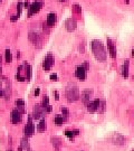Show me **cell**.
Masks as SVG:
<instances>
[{"label":"cell","instance_id":"cell-42","mask_svg":"<svg viewBox=\"0 0 134 151\" xmlns=\"http://www.w3.org/2000/svg\"><path fill=\"white\" fill-rule=\"evenodd\" d=\"M132 57H134V49H132Z\"/></svg>","mask_w":134,"mask_h":151},{"label":"cell","instance_id":"cell-3","mask_svg":"<svg viewBox=\"0 0 134 151\" xmlns=\"http://www.w3.org/2000/svg\"><path fill=\"white\" fill-rule=\"evenodd\" d=\"M35 130H36V127H35L34 119H32V114H30V115H28L27 123H26V125H25V129H24L25 137H26V138H32V135L35 134Z\"/></svg>","mask_w":134,"mask_h":151},{"label":"cell","instance_id":"cell-45","mask_svg":"<svg viewBox=\"0 0 134 151\" xmlns=\"http://www.w3.org/2000/svg\"><path fill=\"white\" fill-rule=\"evenodd\" d=\"M133 151H134V150H133Z\"/></svg>","mask_w":134,"mask_h":151},{"label":"cell","instance_id":"cell-24","mask_svg":"<svg viewBox=\"0 0 134 151\" xmlns=\"http://www.w3.org/2000/svg\"><path fill=\"white\" fill-rule=\"evenodd\" d=\"M64 134H65V137H67L70 141H74V139H75V135L73 133V130H65Z\"/></svg>","mask_w":134,"mask_h":151},{"label":"cell","instance_id":"cell-37","mask_svg":"<svg viewBox=\"0 0 134 151\" xmlns=\"http://www.w3.org/2000/svg\"><path fill=\"white\" fill-rule=\"evenodd\" d=\"M39 93H40V88L37 87V88L35 90V96H38V95H39Z\"/></svg>","mask_w":134,"mask_h":151},{"label":"cell","instance_id":"cell-44","mask_svg":"<svg viewBox=\"0 0 134 151\" xmlns=\"http://www.w3.org/2000/svg\"><path fill=\"white\" fill-rule=\"evenodd\" d=\"M8 151H11V150H8Z\"/></svg>","mask_w":134,"mask_h":151},{"label":"cell","instance_id":"cell-12","mask_svg":"<svg viewBox=\"0 0 134 151\" xmlns=\"http://www.w3.org/2000/svg\"><path fill=\"white\" fill-rule=\"evenodd\" d=\"M106 44H107V48H108L110 56L112 58H116V46H115V44L113 43V40L111 38H106Z\"/></svg>","mask_w":134,"mask_h":151},{"label":"cell","instance_id":"cell-6","mask_svg":"<svg viewBox=\"0 0 134 151\" xmlns=\"http://www.w3.org/2000/svg\"><path fill=\"white\" fill-rule=\"evenodd\" d=\"M54 64H55V58L52 53H48L46 55V57L44 58L43 62V68L45 72H49V70L53 68Z\"/></svg>","mask_w":134,"mask_h":151},{"label":"cell","instance_id":"cell-40","mask_svg":"<svg viewBox=\"0 0 134 151\" xmlns=\"http://www.w3.org/2000/svg\"><path fill=\"white\" fill-rule=\"evenodd\" d=\"M59 2H66V1H67V0H58Z\"/></svg>","mask_w":134,"mask_h":151},{"label":"cell","instance_id":"cell-9","mask_svg":"<svg viewBox=\"0 0 134 151\" xmlns=\"http://www.w3.org/2000/svg\"><path fill=\"white\" fill-rule=\"evenodd\" d=\"M125 137L122 135L121 133H114L111 137V142H112L114 146H123L125 143Z\"/></svg>","mask_w":134,"mask_h":151},{"label":"cell","instance_id":"cell-13","mask_svg":"<svg viewBox=\"0 0 134 151\" xmlns=\"http://www.w3.org/2000/svg\"><path fill=\"white\" fill-rule=\"evenodd\" d=\"M65 28L67 32H74L76 28H77V22H76L74 18H68L66 22H65Z\"/></svg>","mask_w":134,"mask_h":151},{"label":"cell","instance_id":"cell-15","mask_svg":"<svg viewBox=\"0 0 134 151\" xmlns=\"http://www.w3.org/2000/svg\"><path fill=\"white\" fill-rule=\"evenodd\" d=\"M11 95V83L10 81H8V78L5 81V87H4V97L6 100L10 99Z\"/></svg>","mask_w":134,"mask_h":151},{"label":"cell","instance_id":"cell-18","mask_svg":"<svg viewBox=\"0 0 134 151\" xmlns=\"http://www.w3.org/2000/svg\"><path fill=\"white\" fill-rule=\"evenodd\" d=\"M66 118H65L63 114H56L55 116H54V123L55 125H57V127H60V125H63L65 121H66Z\"/></svg>","mask_w":134,"mask_h":151},{"label":"cell","instance_id":"cell-28","mask_svg":"<svg viewBox=\"0 0 134 151\" xmlns=\"http://www.w3.org/2000/svg\"><path fill=\"white\" fill-rule=\"evenodd\" d=\"M42 105H43V108H45V106L49 105V97L47 96V95H45V96H44L43 102H42Z\"/></svg>","mask_w":134,"mask_h":151},{"label":"cell","instance_id":"cell-16","mask_svg":"<svg viewBox=\"0 0 134 151\" xmlns=\"http://www.w3.org/2000/svg\"><path fill=\"white\" fill-rule=\"evenodd\" d=\"M50 141H52V145H53V147H54V150L60 151L62 146H63V142L60 140V138H58V137H53V138L50 139Z\"/></svg>","mask_w":134,"mask_h":151},{"label":"cell","instance_id":"cell-34","mask_svg":"<svg viewBox=\"0 0 134 151\" xmlns=\"http://www.w3.org/2000/svg\"><path fill=\"white\" fill-rule=\"evenodd\" d=\"M54 95H55V100L59 101V93L57 91H54Z\"/></svg>","mask_w":134,"mask_h":151},{"label":"cell","instance_id":"cell-22","mask_svg":"<svg viewBox=\"0 0 134 151\" xmlns=\"http://www.w3.org/2000/svg\"><path fill=\"white\" fill-rule=\"evenodd\" d=\"M105 111H106V101H105V100H101V101H100L98 109H97V112L100 114H104Z\"/></svg>","mask_w":134,"mask_h":151},{"label":"cell","instance_id":"cell-25","mask_svg":"<svg viewBox=\"0 0 134 151\" xmlns=\"http://www.w3.org/2000/svg\"><path fill=\"white\" fill-rule=\"evenodd\" d=\"M60 111H62V114L64 115L66 119H68V116H70V110L66 108V106H62L60 108Z\"/></svg>","mask_w":134,"mask_h":151},{"label":"cell","instance_id":"cell-14","mask_svg":"<svg viewBox=\"0 0 134 151\" xmlns=\"http://www.w3.org/2000/svg\"><path fill=\"white\" fill-rule=\"evenodd\" d=\"M100 99H95V100H93L91 102L88 103L86 106H87V111L90 112V113H95L97 112V109H98V105H100Z\"/></svg>","mask_w":134,"mask_h":151},{"label":"cell","instance_id":"cell-2","mask_svg":"<svg viewBox=\"0 0 134 151\" xmlns=\"http://www.w3.org/2000/svg\"><path fill=\"white\" fill-rule=\"evenodd\" d=\"M65 96H66V100L70 103H74L80 100V88H78V86L76 85L75 83H70L66 86V88H65Z\"/></svg>","mask_w":134,"mask_h":151},{"label":"cell","instance_id":"cell-38","mask_svg":"<svg viewBox=\"0 0 134 151\" xmlns=\"http://www.w3.org/2000/svg\"><path fill=\"white\" fill-rule=\"evenodd\" d=\"M1 63H2V58H1V56H0V75H1V73H2V66H1Z\"/></svg>","mask_w":134,"mask_h":151},{"label":"cell","instance_id":"cell-23","mask_svg":"<svg viewBox=\"0 0 134 151\" xmlns=\"http://www.w3.org/2000/svg\"><path fill=\"white\" fill-rule=\"evenodd\" d=\"M5 57H6V63H11L12 62V54H11L10 49H6L5 52Z\"/></svg>","mask_w":134,"mask_h":151},{"label":"cell","instance_id":"cell-4","mask_svg":"<svg viewBox=\"0 0 134 151\" xmlns=\"http://www.w3.org/2000/svg\"><path fill=\"white\" fill-rule=\"evenodd\" d=\"M44 6V2L43 0H36V1H34L32 5L29 6V8H28V17H32V15H36L37 12L40 11V9L43 8Z\"/></svg>","mask_w":134,"mask_h":151},{"label":"cell","instance_id":"cell-36","mask_svg":"<svg viewBox=\"0 0 134 151\" xmlns=\"http://www.w3.org/2000/svg\"><path fill=\"white\" fill-rule=\"evenodd\" d=\"M73 133H74V135H75V137L80 135V130H78V129H74V130H73Z\"/></svg>","mask_w":134,"mask_h":151},{"label":"cell","instance_id":"cell-31","mask_svg":"<svg viewBox=\"0 0 134 151\" xmlns=\"http://www.w3.org/2000/svg\"><path fill=\"white\" fill-rule=\"evenodd\" d=\"M50 81H53V82L58 81V76H57V74H52V75H50Z\"/></svg>","mask_w":134,"mask_h":151},{"label":"cell","instance_id":"cell-1","mask_svg":"<svg viewBox=\"0 0 134 151\" xmlns=\"http://www.w3.org/2000/svg\"><path fill=\"white\" fill-rule=\"evenodd\" d=\"M91 47H92V53H93V55L95 56V58L98 62H105L107 60L106 49L104 47V44L101 40H98V39L92 40Z\"/></svg>","mask_w":134,"mask_h":151},{"label":"cell","instance_id":"cell-17","mask_svg":"<svg viewBox=\"0 0 134 151\" xmlns=\"http://www.w3.org/2000/svg\"><path fill=\"white\" fill-rule=\"evenodd\" d=\"M56 20H57V16H56V14L50 12V14H48L47 19H46V26H47V27H53L54 25L56 24Z\"/></svg>","mask_w":134,"mask_h":151},{"label":"cell","instance_id":"cell-19","mask_svg":"<svg viewBox=\"0 0 134 151\" xmlns=\"http://www.w3.org/2000/svg\"><path fill=\"white\" fill-rule=\"evenodd\" d=\"M47 130V120L46 118L39 120V123L37 124V131L38 132H45Z\"/></svg>","mask_w":134,"mask_h":151},{"label":"cell","instance_id":"cell-30","mask_svg":"<svg viewBox=\"0 0 134 151\" xmlns=\"http://www.w3.org/2000/svg\"><path fill=\"white\" fill-rule=\"evenodd\" d=\"M44 110H45V112H46V113H50V112L53 111V106L49 104V105H47V106H45Z\"/></svg>","mask_w":134,"mask_h":151},{"label":"cell","instance_id":"cell-8","mask_svg":"<svg viewBox=\"0 0 134 151\" xmlns=\"http://www.w3.org/2000/svg\"><path fill=\"white\" fill-rule=\"evenodd\" d=\"M75 76L80 80V81L84 82L86 80V76H87V70H86L83 65L77 66L75 70Z\"/></svg>","mask_w":134,"mask_h":151},{"label":"cell","instance_id":"cell-39","mask_svg":"<svg viewBox=\"0 0 134 151\" xmlns=\"http://www.w3.org/2000/svg\"><path fill=\"white\" fill-rule=\"evenodd\" d=\"M20 57V53L19 52H17V58H19Z\"/></svg>","mask_w":134,"mask_h":151},{"label":"cell","instance_id":"cell-11","mask_svg":"<svg viewBox=\"0 0 134 151\" xmlns=\"http://www.w3.org/2000/svg\"><path fill=\"white\" fill-rule=\"evenodd\" d=\"M93 96V91L92 90H85V91L82 92V94H80V100H82V102L83 104H85L87 105L88 103L91 102V99Z\"/></svg>","mask_w":134,"mask_h":151},{"label":"cell","instance_id":"cell-41","mask_svg":"<svg viewBox=\"0 0 134 151\" xmlns=\"http://www.w3.org/2000/svg\"><path fill=\"white\" fill-rule=\"evenodd\" d=\"M18 151H22V148L20 146H19V148H18Z\"/></svg>","mask_w":134,"mask_h":151},{"label":"cell","instance_id":"cell-29","mask_svg":"<svg viewBox=\"0 0 134 151\" xmlns=\"http://www.w3.org/2000/svg\"><path fill=\"white\" fill-rule=\"evenodd\" d=\"M73 12L74 14H80L82 12V8L78 5H74L73 6Z\"/></svg>","mask_w":134,"mask_h":151},{"label":"cell","instance_id":"cell-5","mask_svg":"<svg viewBox=\"0 0 134 151\" xmlns=\"http://www.w3.org/2000/svg\"><path fill=\"white\" fill-rule=\"evenodd\" d=\"M45 110H44L43 105L42 104H36L34 106V110H32V119L34 120H42L45 118Z\"/></svg>","mask_w":134,"mask_h":151},{"label":"cell","instance_id":"cell-21","mask_svg":"<svg viewBox=\"0 0 134 151\" xmlns=\"http://www.w3.org/2000/svg\"><path fill=\"white\" fill-rule=\"evenodd\" d=\"M20 147L22 148V150L25 151H32V148H30V145H29V141H28V138L24 137L20 141Z\"/></svg>","mask_w":134,"mask_h":151},{"label":"cell","instance_id":"cell-10","mask_svg":"<svg viewBox=\"0 0 134 151\" xmlns=\"http://www.w3.org/2000/svg\"><path fill=\"white\" fill-rule=\"evenodd\" d=\"M22 115H24V114L20 113V112H19L17 109H14V110L11 111V113H10L11 123H12V124L20 123V122H21V120H22Z\"/></svg>","mask_w":134,"mask_h":151},{"label":"cell","instance_id":"cell-27","mask_svg":"<svg viewBox=\"0 0 134 151\" xmlns=\"http://www.w3.org/2000/svg\"><path fill=\"white\" fill-rule=\"evenodd\" d=\"M22 7H24L22 2H18V5H17V16L18 17H20V15H21Z\"/></svg>","mask_w":134,"mask_h":151},{"label":"cell","instance_id":"cell-35","mask_svg":"<svg viewBox=\"0 0 134 151\" xmlns=\"http://www.w3.org/2000/svg\"><path fill=\"white\" fill-rule=\"evenodd\" d=\"M82 65H83V66H84V67H85L87 70H90V64H88V62H86V60H85V62H84V63H83Z\"/></svg>","mask_w":134,"mask_h":151},{"label":"cell","instance_id":"cell-26","mask_svg":"<svg viewBox=\"0 0 134 151\" xmlns=\"http://www.w3.org/2000/svg\"><path fill=\"white\" fill-rule=\"evenodd\" d=\"M15 104H16V108H25V101H24V100H21V99H18V100H16Z\"/></svg>","mask_w":134,"mask_h":151},{"label":"cell","instance_id":"cell-43","mask_svg":"<svg viewBox=\"0 0 134 151\" xmlns=\"http://www.w3.org/2000/svg\"><path fill=\"white\" fill-rule=\"evenodd\" d=\"M1 2H2V0H0V4H1Z\"/></svg>","mask_w":134,"mask_h":151},{"label":"cell","instance_id":"cell-33","mask_svg":"<svg viewBox=\"0 0 134 151\" xmlns=\"http://www.w3.org/2000/svg\"><path fill=\"white\" fill-rule=\"evenodd\" d=\"M19 19V17L17 16V15H14V16H11V18H10V20H11V22H17Z\"/></svg>","mask_w":134,"mask_h":151},{"label":"cell","instance_id":"cell-7","mask_svg":"<svg viewBox=\"0 0 134 151\" xmlns=\"http://www.w3.org/2000/svg\"><path fill=\"white\" fill-rule=\"evenodd\" d=\"M28 38H29V40L32 43V45L35 46V47H40L42 46V37H40V35L36 32H29V35H28Z\"/></svg>","mask_w":134,"mask_h":151},{"label":"cell","instance_id":"cell-32","mask_svg":"<svg viewBox=\"0 0 134 151\" xmlns=\"http://www.w3.org/2000/svg\"><path fill=\"white\" fill-rule=\"evenodd\" d=\"M4 96V85H2V81H0V97Z\"/></svg>","mask_w":134,"mask_h":151},{"label":"cell","instance_id":"cell-20","mask_svg":"<svg viewBox=\"0 0 134 151\" xmlns=\"http://www.w3.org/2000/svg\"><path fill=\"white\" fill-rule=\"evenodd\" d=\"M129 68H130V60H124L123 67H122V75L124 78H128L129 77Z\"/></svg>","mask_w":134,"mask_h":151}]
</instances>
